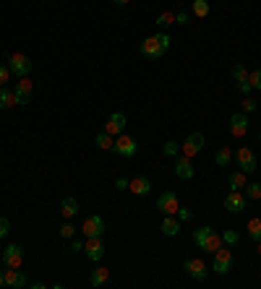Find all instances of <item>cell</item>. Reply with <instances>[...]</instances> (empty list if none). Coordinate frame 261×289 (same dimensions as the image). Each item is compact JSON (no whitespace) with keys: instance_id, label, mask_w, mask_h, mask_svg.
<instances>
[{"instance_id":"45","label":"cell","mask_w":261,"mask_h":289,"mask_svg":"<svg viewBox=\"0 0 261 289\" xmlns=\"http://www.w3.org/2000/svg\"><path fill=\"white\" fill-rule=\"evenodd\" d=\"M71 250H73V253L84 250V242H81V240H73V242H71Z\"/></svg>"},{"instance_id":"26","label":"cell","mask_w":261,"mask_h":289,"mask_svg":"<svg viewBox=\"0 0 261 289\" xmlns=\"http://www.w3.org/2000/svg\"><path fill=\"white\" fill-rule=\"evenodd\" d=\"M228 182H230V188H233V190L246 188V172H233V175L228 177Z\"/></svg>"},{"instance_id":"17","label":"cell","mask_w":261,"mask_h":289,"mask_svg":"<svg viewBox=\"0 0 261 289\" xmlns=\"http://www.w3.org/2000/svg\"><path fill=\"white\" fill-rule=\"evenodd\" d=\"M128 188H131V193L133 195H146V193H149L152 190V180L149 177H133L131 182H128Z\"/></svg>"},{"instance_id":"47","label":"cell","mask_w":261,"mask_h":289,"mask_svg":"<svg viewBox=\"0 0 261 289\" xmlns=\"http://www.w3.org/2000/svg\"><path fill=\"white\" fill-rule=\"evenodd\" d=\"M115 5H126V3H131V0H112Z\"/></svg>"},{"instance_id":"3","label":"cell","mask_w":261,"mask_h":289,"mask_svg":"<svg viewBox=\"0 0 261 289\" xmlns=\"http://www.w3.org/2000/svg\"><path fill=\"white\" fill-rule=\"evenodd\" d=\"M235 159H238V167H241V172H246V175H248V172H256V154L248 146L238 148Z\"/></svg>"},{"instance_id":"39","label":"cell","mask_w":261,"mask_h":289,"mask_svg":"<svg viewBox=\"0 0 261 289\" xmlns=\"http://www.w3.org/2000/svg\"><path fill=\"white\" fill-rule=\"evenodd\" d=\"M73 232H76V227H73L71 222H65V224L60 227V237H65V240H68V237H73Z\"/></svg>"},{"instance_id":"7","label":"cell","mask_w":261,"mask_h":289,"mask_svg":"<svg viewBox=\"0 0 261 289\" xmlns=\"http://www.w3.org/2000/svg\"><path fill=\"white\" fill-rule=\"evenodd\" d=\"M21 261H24V250H21V245H5V250H3V263L8 266V269H18Z\"/></svg>"},{"instance_id":"10","label":"cell","mask_w":261,"mask_h":289,"mask_svg":"<svg viewBox=\"0 0 261 289\" xmlns=\"http://www.w3.org/2000/svg\"><path fill=\"white\" fill-rule=\"evenodd\" d=\"M183 269H186L191 276H194L196 282H204V279H207V274H209V271H207V263H204L201 258H188V261L183 263Z\"/></svg>"},{"instance_id":"41","label":"cell","mask_w":261,"mask_h":289,"mask_svg":"<svg viewBox=\"0 0 261 289\" xmlns=\"http://www.w3.org/2000/svg\"><path fill=\"white\" fill-rule=\"evenodd\" d=\"M8 78H10V71L5 65H0V86H5L8 84Z\"/></svg>"},{"instance_id":"49","label":"cell","mask_w":261,"mask_h":289,"mask_svg":"<svg viewBox=\"0 0 261 289\" xmlns=\"http://www.w3.org/2000/svg\"><path fill=\"white\" fill-rule=\"evenodd\" d=\"M259 141H261V133H259Z\"/></svg>"},{"instance_id":"34","label":"cell","mask_w":261,"mask_h":289,"mask_svg":"<svg viewBox=\"0 0 261 289\" xmlns=\"http://www.w3.org/2000/svg\"><path fill=\"white\" fill-rule=\"evenodd\" d=\"M209 232H212V227H199V229H196V235H194V242H196L199 248H201V242L207 240V235H209Z\"/></svg>"},{"instance_id":"46","label":"cell","mask_w":261,"mask_h":289,"mask_svg":"<svg viewBox=\"0 0 261 289\" xmlns=\"http://www.w3.org/2000/svg\"><path fill=\"white\" fill-rule=\"evenodd\" d=\"M0 287H5V271H0Z\"/></svg>"},{"instance_id":"11","label":"cell","mask_w":261,"mask_h":289,"mask_svg":"<svg viewBox=\"0 0 261 289\" xmlns=\"http://www.w3.org/2000/svg\"><path fill=\"white\" fill-rule=\"evenodd\" d=\"M112 151L120 154V156H126V159H131V156H136V141H133L131 136H120L118 141H115V146H112Z\"/></svg>"},{"instance_id":"5","label":"cell","mask_w":261,"mask_h":289,"mask_svg":"<svg viewBox=\"0 0 261 289\" xmlns=\"http://www.w3.org/2000/svg\"><path fill=\"white\" fill-rule=\"evenodd\" d=\"M81 232H84V237H102L105 235V222H102V216H86Z\"/></svg>"},{"instance_id":"31","label":"cell","mask_w":261,"mask_h":289,"mask_svg":"<svg viewBox=\"0 0 261 289\" xmlns=\"http://www.w3.org/2000/svg\"><path fill=\"white\" fill-rule=\"evenodd\" d=\"M162 154H165V156H178V154H180V144L167 141V144L162 146Z\"/></svg>"},{"instance_id":"24","label":"cell","mask_w":261,"mask_h":289,"mask_svg":"<svg viewBox=\"0 0 261 289\" xmlns=\"http://www.w3.org/2000/svg\"><path fill=\"white\" fill-rule=\"evenodd\" d=\"M94 144L102 148V151H112V146H115V141H112V136L105 131V133H99L97 138H94Z\"/></svg>"},{"instance_id":"1","label":"cell","mask_w":261,"mask_h":289,"mask_svg":"<svg viewBox=\"0 0 261 289\" xmlns=\"http://www.w3.org/2000/svg\"><path fill=\"white\" fill-rule=\"evenodd\" d=\"M8 71L18 78H26L29 71H31V60L21 52H13V55H8Z\"/></svg>"},{"instance_id":"22","label":"cell","mask_w":261,"mask_h":289,"mask_svg":"<svg viewBox=\"0 0 261 289\" xmlns=\"http://www.w3.org/2000/svg\"><path fill=\"white\" fill-rule=\"evenodd\" d=\"M60 211H63V216H65V219L76 216V214H78V201L73 198V195H68V198H63V206H60Z\"/></svg>"},{"instance_id":"25","label":"cell","mask_w":261,"mask_h":289,"mask_svg":"<svg viewBox=\"0 0 261 289\" xmlns=\"http://www.w3.org/2000/svg\"><path fill=\"white\" fill-rule=\"evenodd\" d=\"M214 161H217V164H220V167H228V164H230V161H233V151H230V148H228V146H222V148H220V151H217V156H214Z\"/></svg>"},{"instance_id":"14","label":"cell","mask_w":261,"mask_h":289,"mask_svg":"<svg viewBox=\"0 0 261 289\" xmlns=\"http://www.w3.org/2000/svg\"><path fill=\"white\" fill-rule=\"evenodd\" d=\"M141 55L144 57H152V60H157V57H162L165 50H162V44L157 42V37H146L141 42Z\"/></svg>"},{"instance_id":"12","label":"cell","mask_w":261,"mask_h":289,"mask_svg":"<svg viewBox=\"0 0 261 289\" xmlns=\"http://www.w3.org/2000/svg\"><path fill=\"white\" fill-rule=\"evenodd\" d=\"M180 148H183L186 156H196L201 148H204V136H201V133H188V136H186V144L180 146Z\"/></svg>"},{"instance_id":"42","label":"cell","mask_w":261,"mask_h":289,"mask_svg":"<svg viewBox=\"0 0 261 289\" xmlns=\"http://www.w3.org/2000/svg\"><path fill=\"white\" fill-rule=\"evenodd\" d=\"M157 42L162 44V50H167V47H170V37H167L165 31H162V34H157Z\"/></svg>"},{"instance_id":"44","label":"cell","mask_w":261,"mask_h":289,"mask_svg":"<svg viewBox=\"0 0 261 289\" xmlns=\"http://www.w3.org/2000/svg\"><path fill=\"white\" fill-rule=\"evenodd\" d=\"M115 190H128V180L126 177H118L115 180Z\"/></svg>"},{"instance_id":"29","label":"cell","mask_w":261,"mask_h":289,"mask_svg":"<svg viewBox=\"0 0 261 289\" xmlns=\"http://www.w3.org/2000/svg\"><path fill=\"white\" fill-rule=\"evenodd\" d=\"M246 198H251V201H259V198H261V185H259V182L246 185Z\"/></svg>"},{"instance_id":"40","label":"cell","mask_w":261,"mask_h":289,"mask_svg":"<svg viewBox=\"0 0 261 289\" xmlns=\"http://www.w3.org/2000/svg\"><path fill=\"white\" fill-rule=\"evenodd\" d=\"M8 232H10V222H8L5 216H0V240H3Z\"/></svg>"},{"instance_id":"2","label":"cell","mask_w":261,"mask_h":289,"mask_svg":"<svg viewBox=\"0 0 261 289\" xmlns=\"http://www.w3.org/2000/svg\"><path fill=\"white\" fill-rule=\"evenodd\" d=\"M233 269V253L228 248H220V250H214V274H230Z\"/></svg>"},{"instance_id":"35","label":"cell","mask_w":261,"mask_h":289,"mask_svg":"<svg viewBox=\"0 0 261 289\" xmlns=\"http://www.w3.org/2000/svg\"><path fill=\"white\" fill-rule=\"evenodd\" d=\"M230 73H233L235 81H248V71H246L243 65H233V71H230Z\"/></svg>"},{"instance_id":"21","label":"cell","mask_w":261,"mask_h":289,"mask_svg":"<svg viewBox=\"0 0 261 289\" xmlns=\"http://www.w3.org/2000/svg\"><path fill=\"white\" fill-rule=\"evenodd\" d=\"M107 279H110V269L99 266V269H94V271H92V276H89V284H92V287H102Z\"/></svg>"},{"instance_id":"27","label":"cell","mask_w":261,"mask_h":289,"mask_svg":"<svg viewBox=\"0 0 261 289\" xmlns=\"http://www.w3.org/2000/svg\"><path fill=\"white\" fill-rule=\"evenodd\" d=\"M248 235H251V240H261V219H251L248 222Z\"/></svg>"},{"instance_id":"4","label":"cell","mask_w":261,"mask_h":289,"mask_svg":"<svg viewBox=\"0 0 261 289\" xmlns=\"http://www.w3.org/2000/svg\"><path fill=\"white\" fill-rule=\"evenodd\" d=\"M157 209H160L165 216H173V214L180 209V203H178V195H175V193H170V190H167V193H162L160 198H157Z\"/></svg>"},{"instance_id":"13","label":"cell","mask_w":261,"mask_h":289,"mask_svg":"<svg viewBox=\"0 0 261 289\" xmlns=\"http://www.w3.org/2000/svg\"><path fill=\"white\" fill-rule=\"evenodd\" d=\"M84 253L89 256V261H102V256H105V245H102L99 237H86Z\"/></svg>"},{"instance_id":"32","label":"cell","mask_w":261,"mask_h":289,"mask_svg":"<svg viewBox=\"0 0 261 289\" xmlns=\"http://www.w3.org/2000/svg\"><path fill=\"white\" fill-rule=\"evenodd\" d=\"M194 13L201 16V18L209 13V3H207V0H194Z\"/></svg>"},{"instance_id":"36","label":"cell","mask_w":261,"mask_h":289,"mask_svg":"<svg viewBox=\"0 0 261 289\" xmlns=\"http://www.w3.org/2000/svg\"><path fill=\"white\" fill-rule=\"evenodd\" d=\"M248 81H251V86L256 91H261V68H259V71H254V73H248Z\"/></svg>"},{"instance_id":"43","label":"cell","mask_w":261,"mask_h":289,"mask_svg":"<svg viewBox=\"0 0 261 289\" xmlns=\"http://www.w3.org/2000/svg\"><path fill=\"white\" fill-rule=\"evenodd\" d=\"M175 24L178 26H186L188 24V13H175Z\"/></svg>"},{"instance_id":"9","label":"cell","mask_w":261,"mask_h":289,"mask_svg":"<svg viewBox=\"0 0 261 289\" xmlns=\"http://www.w3.org/2000/svg\"><path fill=\"white\" fill-rule=\"evenodd\" d=\"M230 133L235 138H243L248 133V118H246V112H233L230 115Z\"/></svg>"},{"instance_id":"15","label":"cell","mask_w":261,"mask_h":289,"mask_svg":"<svg viewBox=\"0 0 261 289\" xmlns=\"http://www.w3.org/2000/svg\"><path fill=\"white\" fill-rule=\"evenodd\" d=\"M123 128H126V115H123V112H112L110 120H107V125H105V131L110 136H120Z\"/></svg>"},{"instance_id":"18","label":"cell","mask_w":261,"mask_h":289,"mask_svg":"<svg viewBox=\"0 0 261 289\" xmlns=\"http://www.w3.org/2000/svg\"><path fill=\"white\" fill-rule=\"evenodd\" d=\"M5 287L24 289V287H26V276H24V271H18V269H10V271H5Z\"/></svg>"},{"instance_id":"30","label":"cell","mask_w":261,"mask_h":289,"mask_svg":"<svg viewBox=\"0 0 261 289\" xmlns=\"http://www.w3.org/2000/svg\"><path fill=\"white\" fill-rule=\"evenodd\" d=\"M175 24V16L173 13H160L157 16V26L160 29H167V26H173Z\"/></svg>"},{"instance_id":"20","label":"cell","mask_w":261,"mask_h":289,"mask_svg":"<svg viewBox=\"0 0 261 289\" xmlns=\"http://www.w3.org/2000/svg\"><path fill=\"white\" fill-rule=\"evenodd\" d=\"M8 107H16V94L13 89L0 86V110H8Z\"/></svg>"},{"instance_id":"6","label":"cell","mask_w":261,"mask_h":289,"mask_svg":"<svg viewBox=\"0 0 261 289\" xmlns=\"http://www.w3.org/2000/svg\"><path fill=\"white\" fill-rule=\"evenodd\" d=\"M13 94H16V105H29L31 102V81H29V76L26 78H18V84L13 86Z\"/></svg>"},{"instance_id":"23","label":"cell","mask_w":261,"mask_h":289,"mask_svg":"<svg viewBox=\"0 0 261 289\" xmlns=\"http://www.w3.org/2000/svg\"><path fill=\"white\" fill-rule=\"evenodd\" d=\"M178 232H180L178 219H173V216H165V222H162V235H167V237H175Z\"/></svg>"},{"instance_id":"48","label":"cell","mask_w":261,"mask_h":289,"mask_svg":"<svg viewBox=\"0 0 261 289\" xmlns=\"http://www.w3.org/2000/svg\"><path fill=\"white\" fill-rule=\"evenodd\" d=\"M259 256H261V240H259Z\"/></svg>"},{"instance_id":"37","label":"cell","mask_w":261,"mask_h":289,"mask_svg":"<svg viewBox=\"0 0 261 289\" xmlns=\"http://www.w3.org/2000/svg\"><path fill=\"white\" fill-rule=\"evenodd\" d=\"M241 110L248 115V112H256V102L251 99V97H243V102H241Z\"/></svg>"},{"instance_id":"33","label":"cell","mask_w":261,"mask_h":289,"mask_svg":"<svg viewBox=\"0 0 261 289\" xmlns=\"http://www.w3.org/2000/svg\"><path fill=\"white\" fill-rule=\"evenodd\" d=\"M235 89H238V94H243V97H248L254 91L251 81H235Z\"/></svg>"},{"instance_id":"19","label":"cell","mask_w":261,"mask_h":289,"mask_svg":"<svg viewBox=\"0 0 261 289\" xmlns=\"http://www.w3.org/2000/svg\"><path fill=\"white\" fill-rule=\"evenodd\" d=\"M222 248V237L217 235V232H214V229H212V232L207 235V240H204L201 242V250H207V253H214V250H220Z\"/></svg>"},{"instance_id":"28","label":"cell","mask_w":261,"mask_h":289,"mask_svg":"<svg viewBox=\"0 0 261 289\" xmlns=\"http://www.w3.org/2000/svg\"><path fill=\"white\" fill-rule=\"evenodd\" d=\"M220 237H222V245H238V240H241L235 229H225V232H222Z\"/></svg>"},{"instance_id":"38","label":"cell","mask_w":261,"mask_h":289,"mask_svg":"<svg viewBox=\"0 0 261 289\" xmlns=\"http://www.w3.org/2000/svg\"><path fill=\"white\" fill-rule=\"evenodd\" d=\"M175 214H178L180 222H191V219H194V211H191V209H183V206H180V209H178Z\"/></svg>"},{"instance_id":"16","label":"cell","mask_w":261,"mask_h":289,"mask_svg":"<svg viewBox=\"0 0 261 289\" xmlns=\"http://www.w3.org/2000/svg\"><path fill=\"white\" fill-rule=\"evenodd\" d=\"M175 175L180 180H191V177H194V161H191V156H180L175 161Z\"/></svg>"},{"instance_id":"8","label":"cell","mask_w":261,"mask_h":289,"mask_svg":"<svg viewBox=\"0 0 261 289\" xmlns=\"http://www.w3.org/2000/svg\"><path fill=\"white\" fill-rule=\"evenodd\" d=\"M246 203H248L246 195L241 190H233L228 198H225V209H228L230 214H241V211H246Z\"/></svg>"}]
</instances>
